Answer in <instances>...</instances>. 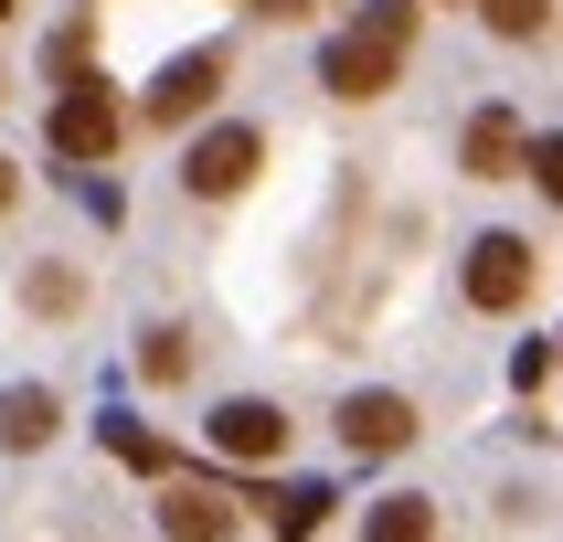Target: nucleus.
Listing matches in <instances>:
<instances>
[{"label": "nucleus", "mask_w": 563, "mask_h": 542, "mask_svg": "<svg viewBox=\"0 0 563 542\" xmlns=\"http://www.w3.org/2000/svg\"><path fill=\"white\" fill-rule=\"evenodd\" d=\"M11 202H22V170H11V159H0V213H11Z\"/></svg>", "instance_id": "a211bd4d"}, {"label": "nucleus", "mask_w": 563, "mask_h": 542, "mask_svg": "<svg viewBox=\"0 0 563 542\" xmlns=\"http://www.w3.org/2000/svg\"><path fill=\"white\" fill-rule=\"evenodd\" d=\"M54 425H64V405L43 394V383H11V394H0V446H11V457L54 446Z\"/></svg>", "instance_id": "1a4fd4ad"}, {"label": "nucleus", "mask_w": 563, "mask_h": 542, "mask_svg": "<svg viewBox=\"0 0 563 542\" xmlns=\"http://www.w3.org/2000/svg\"><path fill=\"white\" fill-rule=\"evenodd\" d=\"M213 446L234 468H277L287 457V414L277 405H213Z\"/></svg>", "instance_id": "0eeeda50"}, {"label": "nucleus", "mask_w": 563, "mask_h": 542, "mask_svg": "<svg viewBox=\"0 0 563 542\" xmlns=\"http://www.w3.org/2000/svg\"><path fill=\"white\" fill-rule=\"evenodd\" d=\"M255 128H213V139H191V159H181V191H202V202H234V191L255 181Z\"/></svg>", "instance_id": "7ed1b4c3"}, {"label": "nucleus", "mask_w": 563, "mask_h": 542, "mask_svg": "<svg viewBox=\"0 0 563 542\" xmlns=\"http://www.w3.org/2000/svg\"><path fill=\"white\" fill-rule=\"evenodd\" d=\"M362 542H437V500H373Z\"/></svg>", "instance_id": "f8f14e48"}, {"label": "nucleus", "mask_w": 563, "mask_h": 542, "mask_svg": "<svg viewBox=\"0 0 563 542\" xmlns=\"http://www.w3.org/2000/svg\"><path fill=\"white\" fill-rule=\"evenodd\" d=\"M107 446H118V457H128L139 478H170V446H159L150 425H107Z\"/></svg>", "instance_id": "ddd939ff"}, {"label": "nucleus", "mask_w": 563, "mask_h": 542, "mask_svg": "<svg viewBox=\"0 0 563 542\" xmlns=\"http://www.w3.org/2000/svg\"><path fill=\"white\" fill-rule=\"evenodd\" d=\"M468 170H478V181H510V170H521V128H510L500 107L468 118Z\"/></svg>", "instance_id": "9d476101"}, {"label": "nucleus", "mask_w": 563, "mask_h": 542, "mask_svg": "<svg viewBox=\"0 0 563 542\" xmlns=\"http://www.w3.org/2000/svg\"><path fill=\"white\" fill-rule=\"evenodd\" d=\"M213 96H223V54L202 43V54H181V64H170V75L150 86V118H159V128H181L191 107H213Z\"/></svg>", "instance_id": "6e6552de"}, {"label": "nucleus", "mask_w": 563, "mask_h": 542, "mask_svg": "<svg viewBox=\"0 0 563 542\" xmlns=\"http://www.w3.org/2000/svg\"><path fill=\"white\" fill-rule=\"evenodd\" d=\"M532 298V234H478L468 245V309H521Z\"/></svg>", "instance_id": "f03ea898"}, {"label": "nucleus", "mask_w": 563, "mask_h": 542, "mask_svg": "<svg viewBox=\"0 0 563 542\" xmlns=\"http://www.w3.org/2000/svg\"><path fill=\"white\" fill-rule=\"evenodd\" d=\"M489 22H500L510 43H532V32H553V0H489Z\"/></svg>", "instance_id": "2eb2a0df"}, {"label": "nucleus", "mask_w": 563, "mask_h": 542, "mask_svg": "<svg viewBox=\"0 0 563 542\" xmlns=\"http://www.w3.org/2000/svg\"><path fill=\"white\" fill-rule=\"evenodd\" d=\"M118 96H107V86H96V75H86V86H64V107H54V150L64 159H107V150H118Z\"/></svg>", "instance_id": "20e7f679"}, {"label": "nucleus", "mask_w": 563, "mask_h": 542, "mask_svg": "<svg viewBox=\"0 0 563 542\" xmlns=\"http://www.w3.org/2000/svg\"><path fill=\"white\" fill-rule=\"evenodd\" d=\"M266 521H277V542H309L319 521H330V489H319V478H298V489H277V500H266Z\"/></svg>", "instance_id": "9b49d317"}, {"label": "nucleus", "mask_w": 563, "mask_h": 542, "mask_svg": "<svg viewBox=\"0 0 563 542\" xmlns=\"http://www.w3.org/2000/svg\"><path fill=\"white\" fill-rule=\"evenodd\" d=\"M521 170H532L542 191H563V139H553V128H532V139H521Z\"/></svg>", "instance_id": "dca6fc26"}, {"label": "nucleus", "mask_w": 563, "mask_h": 542, "mask_svg": "<svg viewBox=\"0 0 563 542\" xmlns=\"http://www.w3.org/2000/svg\"><path fill=\"white\" fill-rule=\"evenodd\" d=\"M11 11H22V0H0V22H11Z\"/></svg>", "instance_id": "6ab92c4d"}, {"label": "nucleus", "mask_w": 563, "mask_h": 542, "mask_svg": "<svg viewBox=\"0 0 563 542\" xmlns=\"http://www.w3.org/2000/svg\"><path fill=\"white\" fill-rule=\"evenodd\" d=\"M159 532L170 542H234V500H223L213 478H170L159 489Z\"/></svg>", "instance_id": "39448f33"}, {"label": "nucleus", "mask_w": 563, "mask_h": 542, "mask_svg": "<svg viewBox=\"0 0 563 542\" xmlns=\"http://www.w3.org/2000/svg\"><path fill=\"white\" fill-rule=\"evenodd\" d=\"M75 298H86V287H75V266H32V309H75Z\"/></svg>", "instance_id": "f3484780"}, {"label": "nucleus", "mask_w": 563, "mask_h": 542, "mask_svg": "<svg viewBox=\"0 0 563 542\" xmlns=\"http://www.w3.org/2000/svg\"><path fill=\"white\" fill-rule=\"evenodd\" d=\"M341 436H351V457H405V446H415V405H405V394H351Z\"/></svg>", "instance_id": "423d86ee"}, {"label": "nucleus", "mask_w": 563, "mask_h": 542, "mask_svg": "<svg viewBox=\"0 0 563 542\" xmlns=\"http://www.w3.org/2000/svg\"><path fill=\"white\" fill-rule=\"evenodd\" d=\"M139 373H150V383H181V373H191V341H181V330H150V351H139Z\"/></svg>", "instance_id": "4468645a"}, {"label": "nucleus", "mask_w": 563, "mask_h": 542, "mask_svg": "<svg viewBox=\"0 0 563 542\" xmlns=\"http://www.w3.org/2000/svg\"><path fill=\"white\" fill-rule=\"evenodd\" d=\"M394 64H405V11L341 32V43L319 54V75H330V96H383V86H394Z\"/></svg>", "instance_id": "f257e3e1"}]
</instances>
